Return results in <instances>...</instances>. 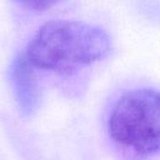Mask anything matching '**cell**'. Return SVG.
<instances>
[{
  "label": "cell",
  "instance_id": "obj_2",
  "mask_svg": "<svg viewBox=\"0 0 160 160\" xmlns=\"http://www.w3.org/2000/svg\"><path fill=\"white\" fill-rule=\"evenodd\" d=\"M112 50L110 35L102 28L79 20H51L38 29L25 56L39 70L71 76Z\"/></svg>",
  "mask_w": 160,
  "mask_h": 160
},
{
  "label": "cell",
  "instance_id": "obj_4",
  "mask_svg": "<svg viewBox=\"0 0 160 160\" xmlns=\"http://www.w3.org/2000/svg\"><path fill=\"white\" fill-rule=\"evenodd\" d=\"M20 6L35 11V12H42L56 5L60 0H15Z\"/></svg>",
  "mask_w": 160,
  "mask_h": 160
},
{
  "label": "cell",
  "instance_id": "obj_1",
  "mask_svg": "<svg viewBox=\"0 0 160 160\" xmlns=\"http://www.w3.org/2000/svg\"><path fill=\"white\" fill-rule=\"evenodd\" d=\"M102 122L106 140L120 160L160 158V89H121L109 100Z\"/></svg>",
  "mask_w": 160,
  "mask_h": 160
},
{
  "label": "cell",
  "instance_id": "obj_3",
  "mask_svg": "<svg viewBox=\"0 0 160 160\" xmlns=\"http://www.w3.org/2000/svg\"><path fill=\"white\" fill-rule=\"evenodd\" d=\"M34 69L24 52L14 59L9 69V81L24 116H31L41 101V90Z\"/></svg>",
  "mask_w": 160,
  "mask_h": 160
}]
</instances>
